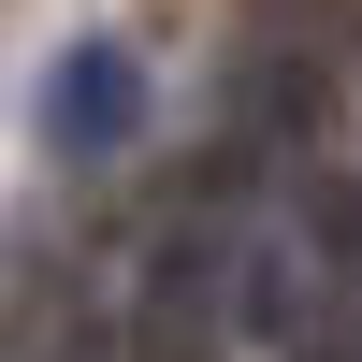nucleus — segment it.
Here are the masks:
<instances>
[{"mask_svg": "<svg viewBox=\"0 0 362 362\" xmlns=\"http://www.w3.org/2000/svg\"><path fill=\"white\" fill-rule=\"evenodd\" d=\"M131 131H145V58L87 29V44L44 73V145H58V160H116Z\"/></svg>", "mask_w": 362, "mask_h": 362, "instance_id": "1", "label": "nucleus"}]
</instances>
